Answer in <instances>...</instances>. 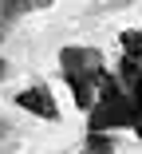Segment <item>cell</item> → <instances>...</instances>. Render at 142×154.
Returning <instances> with one entry per match:
<instances>
[{
	"mask_svg": "<svg viewBox=\"0 0 142 154\" xmlns=\"http://www.w3.org/2000/svg\"><path fill=\"white\" fill-rule=\"evenodd\" d=\"M59 67H63V79L71 87L75 107L79 111H91L95 99H99V83L107 75L103 51H95V48H63L59 51Z\"/></svg>",
	"mask_w": 142,
	"mask_h": 154,
	"instance_id": "6da1fadb",
	"label": "cell"
},
{
	"mask_svg": "<svg viewBox=\"0 0 142 154\" xmlns=\"http://www.w3.org/2000/svg\"><path fill=\"white\" fill-rule=\"evenodd\" d=\"M134 111H138V119H134V134H138V138H142V95H138V99H134Z\"/></svg>",
	"mask_w": 142,
	"mask_h": 154,
	"instance_id": "5b68a950",
	"label": "cell"
},
{
	"mask_svg": "<svg viewBox=\"0 0 142 154\" xmlns=\"http://www.w3.org/2000/svg\"><path fill=\"white\" fill-rule=\"evenodd\" d=\"M134 119H138L134 99L126 95V87L119 83V75L107 71L103 83H99V99L87 111V131L91 134H107V131H115V127H134Z\"/></svg>",
	"mask_w": 142,
	"mask_h": 154,
	"instance_id": "7a4b0ae2",
	"label": "cell"
},
{
	"mask_svg": "<svg viewBox=\"0 0 142 154\" xmlns=\"http://www.w3.org/2000/svg\"><path fill=\"white\" fill-rule=\"evenodd\" d=\"M16 107L28 111V115H36V119H44V122H55V119H59V107H55L51 91L44 83H32V87L16 91Z\"/></svg>",
	"mask_w": 142,
	"mask_h": 154,
	"instance_id": "3957f363",
	"label": "cell"
},
{
	"mask_svg": "<svg viewBox=\"0 0 142 154\" xmlns=\"http://www.w3.org/2000/svg\"><path fill=\"white\" fill-rule=\"evenodd\" d=\"M79 154H115V142H110L107 134H87V142H83Z\"/></svg>",
	"mask_w": 142,
	"mask_h": 154,
	"instance_id": "277c9868",
	"label": "cell"
}]
</instances>
